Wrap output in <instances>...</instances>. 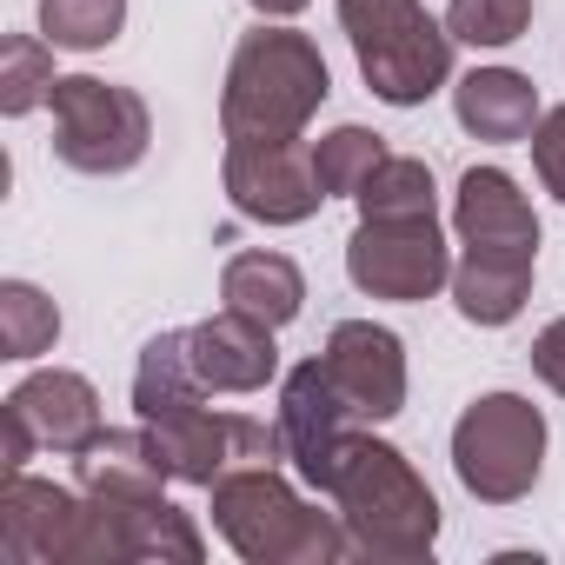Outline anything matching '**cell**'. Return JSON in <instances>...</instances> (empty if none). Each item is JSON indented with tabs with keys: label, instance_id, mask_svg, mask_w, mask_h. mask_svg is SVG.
<instances>
[{
	"label": "cell",
	"instance_id": "2e32d148",
	"mask_svg": "<svg viewBox=\"0 0 565 565\" xmlns=\"http://www.w3.org/2000/svg\"><path fill=\"white\" fill-rule=\"evenodd\" d=\"M167 479L173 472L160 466L147 426L140 433H100L87 452H74V486L87 499H107V505H147V499H160Z\"/></svg>",
	"mask_w": 565,
	"mask_h": 565
},
{
	"label": "cell",
	"instance_id": "484cf974",
	"mask_svg": "<svg viewBox=\"0 0 565 565\" xmlns=\"http://www.w3.org/2000/svg\"><path fill=\"white\" fill-rule=\"evenodd\" d=\"M532 28V0H446V34L466 47H512Z\"/></svg>",
	"mask_w": 565,
	"mask_h": 565
},
{
	"label": "cell",
	"instance_id": "7c38bea8",
	"mask_svg": "<svg viewBox=\"0 0 565 565\" xmlns=\"http://www.w3.org/2000/svg\"><path fill=\"white\" fill-rule=\"evenodd\" d=\"M279 439H287L294 472L313 492H327V472H333L340 446L353 439V406L340 399L327 360H300L287 373V386H279Z\"/></svg>",
	"mask_w": 565,
	"mask_h": 565
},
{
	"label": "cell",
	"instance_id": "4fadbf2b",
	"mask_svg": "<svg viewBox=\"0 0 565 565\" xmlns=\"http://www.w3.org/2000/svg\"><path fill=\"white\" fill-rule=\"evenodd\" d=\"M320 360H327L340 399L353 406V419L380 426L406 406V347H399V333H386L373 320H340Z\"/></svg>",
	"mask_w": 565,
	"mask_h": 565
},
{
	"label": "cell",
	"instance_id": "ac0fdd59",
	"mask_svg": "<svg viewBox=\"0 0 565 565\" xmlns=\"http://www.w3.org/2000/svg\"><path fill=\"white\" fill-rule=\"evenodd\" d=\"M220 300H226L233 313H253V320H266V327L279 333L287 320H300V307H307V279H300V266H294L287 253L253 246V253H233V259H226V273H220Z\"/></svg>",
	"mask_w": 565,
	"mask_h": 565
},
{
	"label": "cell",
	"instance_id": "3957f363",
	"mask_svg": "<svg viewBox=\"0 0 565 565\" xmlns=\"http://www.w3.org/2000/svg\"><path fill=\"white\" fill-rule=\"evenodd\" d=\"M0 558L8 565H134L127 519L107 499L67 492L54 479H0Z\"/></svg>",
	"mask_w": 565,
	"mask_h": 565
},
{
	"label": "cell",
	"instance_id": "603a6c76",
	"mask_svg": "<svg viewBox=\"0 0 565 565\" xmlns=\"http://www.w3.org/2000/svg\"><path fill=\"white\" fill-rule=\"evenodd\" d=\"M380 160H386V140L366 134V127H333V134L313 140V167H320L327 200H360V186L373 180Z\"/></svg>",
	"mask_w": 565,
	"mask_h": 565
},
{
	"label": "cell",
	"instance_id": "7a4b0ae2",
	"mask_svg": "<svg viewBox=\"0 0 565 565\" xmlns=\"http://www.w3.org/2000/svg\"><path fill=\"white\" fill-rule=\"evenodd\" d=\"M213 525L246 565H333L353 552V532L340 512H320L294 492L279 466H239L206 486Z\"/></svg>",
	"mask_w": 565,
	"mask_h": 565
},
{
	"label": "cell",
	"instance_id": "277c9868",
	"mask_svg": "<svg viewBox=\"0 0 565 565\" xmlns=\"http://www.w3.org/2000/svg\"><path fill=\"white\" fill-rule=\"evenodd\" d=\"M333 74L327 54L294 28H253L239 34L220 87V127L226 134H307V120L327 107Z\"/></svg>",
	"mask_w": 565,
	"mask_h": 565
},
{
	"label": "cell",
	"instance_id": "ba28073f",
	"mask_svg": "<svg viewBox=\"0 0 565 565\" xmlns=\"http://www.w3.org/2000/svg\"><path fill=\"white\" fill-rule=\"evenodd\" d=\"M220 180H226L233 213H246L259 226H300L327 200L307 134H226Z\"/></svg>",
	"mask_w": 565,
	"mask_h": 565
},
{
	"label": "cell",
	"instance_id": "cb8c5ba5",
	"mask_svg": "<svg viewBox=\"0 0 565 565\" xmlns=\"http://www.w3.org/2000/svg\"><path fill=\"white\" fill-rule=\"evenodd\" d=\"M373 213H439L433 167L413 153H386L373 167V180L360 186V220H373Z\"/></svg>",
	"mask_w": 565,
	"mask_h": 565
},
{
	"label": "cell",
	"instance_id": "7402d4cb",
	"mask_svg": "<svg viewBox=\"0 0 565 565\" xmlns=\"http://www.w3.org/2000/svg\"><path fill=\"white\" fill-rule=\"evenodd\" d=\"M54 340H61V307L28 279H8L0 287V360H41L54 353Z\"/></svg>",
	"mask_w": 565,
	"mask_h": 565
},
{
	"label": "cell",
	"instance_id": "e0dca14e",
	"mask_svg": "<svg viewBox=\"0 0 565 565\" xmlns=\"http://www.w3.org/2000/svg\"><path fill=\"white\" fill-rule=\"evenodd\" d=\"M452 114H459V127L472 140H492V147L532 140V127H539V87L525 74H512V67H472L452 87Z\"/></svg>",
	"mask_w": 565,
	"mask_h": 565
},
{
	"label": "cell",
	"instance_id": "5bb4252c",
	"mask_svg": "<svg viewBox=\"0 0 565 565\" xmlns=\"http://www.w3.org/2000/svg\"><path fill=\"white\" fill-rule=\"evenodd\" d=\"M452 233L466 253H512V259H539V213L519 193V180L505 167H466L459 193H452Z\"/></svg>",
	"mask_w": 565,
	"mask_h": 565
},
{
	"label": "cell",
	"instance_id": "8992f818",
	"mask_svg": "<svg viewBox=\"0 0 565 565\" xmlns=\"http://www.w3.org/2000/svg\"><path fill=\"white\" fill-rule=\"evenodd\" d=\"M545 466V413L519 393H486L452 426V472L472 499L512 505L539 486Z\"/></svg>",
	"mask_w": 565,
	"mask_h": 565
},
{
	"label": "cell",
	"instance_id": "9c48e42d",
	"mask_svg": "<svg viewBox=\"0 0 565 565\" xmlns=\"http://www.w3.org/2000/svg\"><path fill=\"white\" fill-rule=\"evenodd\" d=\"M347 273L373 300H433L452 287V253L439 233V213H373L347 239Z\"/></svg>",
	"mask_w": 565,
	"mask_h": 565
},
{
	"label": "cell",
	"instance_id": "44dd1931",
	"mask_svg": "<svg viewBox=\"0 0 565 565\" xmlns=\"http://www.w3.org/2000/svg\"><path fill=\"white\" fill-rule=\"evenodd\" d=\"M54 41L47 34H8L0 41V114H34L54 100Z\"/></svg>",
	"mask_w": 565,
	"mask_h": 565
},
{
	"label": "cell",
	"instance_id": "8fae6325",
	"mask_svg": "<svg viewBox=\"0 0 565 565\" xmlns=\"http://www.w3.org/2000/svg\"><path fill=\"white\" fill-rule=\"evenodd\" d=\"M147 439H153L160 466L180 486H213V479H226L239 466H279V459H287L279 426L246 419V413H213L206 399L173 413V419H160V426H147Z\"/></svg>",
	"mask_w": 565,
	"mask_h": 565
},
{
	"label": "cell",
	"instance_id": "9a60e30c",
	"mask_svg": "<svg viewBox=\"0 0 565 565\" xmlns=\"http://www.w3.org/2000/svg\"><path fill=\"white\" fill-rule=\"evenodd\" d=\"M186 353H193V373H200L206 393H259L279 373L273 327L253 320V313H233V307H220L213 320L186 327Z\"/></svg>",
	"mask_w": 565,
	"mask_h": 565
},
{
	"label": "cell",
	"instance_id": "d6986e66",
	"mask_svg": "<svg viewBox=\"0 0 565 565\" xmlns=\"http://www.w3.org/2000/svg\"><path fill=\"white\" fill-rule=\"evenodd\" d=\"M532 266L539 259H512V253H459L452 259V307L472 327H505L519 320L525 294H532Z\"/></svg>",
	"mask_w": 565,
	"mask_h": 565
},
{
	"label": "cell",
	"instance_id": "30bf717a",
	"mask_svg": "<svg viewBox=\"0 0 565 565\" xmlns=\"http://www.w3.org/2000/svg\"><path fill=\"white\" fill-rule=\"evenodd\" d=\"M100 393L67 373V366H47L34 380H21L8 399H0V466L8 472H28L34 452H87L100 439Z\"/></svg>",
	"mask_w": 565,
	"mask_h": 565
},
{
	"label": "cell",
	"instance_id": "83f0119b",
	"mask_svg": "<svg viewBox=\"0 0 565 565\" xmlns=\"http://www.w3.org/2000/svg\"><path fill=\"white\" fill-rule=\"evenodd\" d=\"M532 373H539V380L565 399V320H552V327L532 340Z\"/></svg>",
	"mask_w": 565,
	"mask_h": 565
},
{
	"label": "cell",
	"instance_id": "4316f807",
	"mask_svg": "<svg viewBox=\"0 0 565 565\" xmlns=\"http://www.w3.org/2000/svg\"><path fill=\"white\" fill-rule=\"evenodd\" d=\"M532 167H539L545 193L565 206V107L539 114V127H532Z\"/></svg>",
	"mask_w": 565,
	"mask_h": 565
},
{
	"label": "cell",
	"instance_id": "ffe728a7",
	"mask_svg": "<svg viewBox=\"0 0 565 565\" xmlns=\"http://www.w3.org/2000/svg\"><path fill=\"white\" fill-rule=\"evenodd\" d=\"M200 399H206V386H200V373H193L186 333L147 340V347H140V366H134V413H140V426H160V419H173V413H186V406H200Z\"/></svg>",
	"mask_w": 565,
	"mask_h": 565
},
{
	"label": "cell",
	"instance_id": "52a82bcc",
	"mask_svg": "<svg viewBox=\"0 0 565 565\" xmlns=\"http://www.w3.org/2000/svg\"><path fill=\"white\" fill-rule=\"evenodd\" d=\"M54 153L74 173H127L147 160L153 114L134 87L94 81V74H61L54 81Z\"/></svg>",
	"mask_w": 565,
	"mask_h": 565
},
{
	"label": "cell",
	"instance_id": "f1b7e54d",
	"mask_svg": "<svg viewBox=\"0 0 565 565\" xmlns=\"http://www.w3.org/2000/svg\"><path fill=\"white\" fill-rule=\"evenodd\" d=\"M253 8H259L266 21H287V14H300V8H307V0H253Z\"/></svg>",
	"mask_w": 565,
	"mask_h": 565
},
{
	"label": "cell",
	"instance_id": "d4e9b609",
	"mask_svg": "<svg viewBox=\"0 0 565 565\" xmlns=\"http://www.w3.org/2000/svg\"><path fill=\"white\" fill-rule=\"evenodd\" d=\"M120 28H127V0H41V34L54 47L94 54V47L120 41Z\"/></svg>",
	"mask_w": 565,
	"mask_h": 565
},
{
	"label": "cell",
	"instance_id": "6da1fadb",
	"mask_svg": "<svg viewBox=\"0 0 565 565\" xmlns=\"http://www.w3.org/2000/svg\"><path fill=\"white\" fill-rule=\"evenodd\" d=\"M327 499L347 519L353 552H366V558L406 565V558H426L433 539H439V499H433V486L413 472V459L399 446H386L373 433H353L340 446V459L327 472Z\"/></svg>",
	"mask_w": 565,
	"mask_h": 565
},
{
	"label": "cell",
	"instance_id": "5b68a950",
	"mask_svg": "<svg viewBox=\"0 0 565 565\" xmlns=\"http://www.w3.org/2000/svg\"><path fill=\"white\" fill-rule=\"evenodd\" d=\"M340 28L386 107H419L452 81V34L419 0H340Z\"/></svg>",
	"mask_w": 565,
	"mask_h": 565
}]
</instances>
